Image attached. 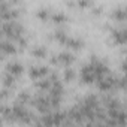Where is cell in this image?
Returning a JSON list of instances; mask_svg holds the SVG:
<instances>
[{"label": "cell", "mask_w": 127, "mask_h": 127, "mask_svg": "<svg viewBox=\"0 0 127 127\" xmlns=\"http://www.w3.org/2000/svg\"><path fill=\"white\" fill-rule=\"evenodd\" d=\"M3 30H5V34L9 36L11 39H18L20 34H21V27L15 23H9V24H5L3 26Z\"/></svg>", "instance_id": "6da1fadb"}, {"label": "cell", "mask_w": 127, "mask_h": 127, "mask_svg": "<svg viewBox=\"0 0 127 127\" xmlns=\"http://www.w3.org/2000/svg\"><path fill=\"white\" fill-rule=\"evenodd\" d=\"M8 72H9L11 75H21V73H23V67H21L20 64H9Z\"/></svg>", "instance_id": "7a4b0ae2"}, {"label": "cell", "mask_w": 127, "mask_h": 127, "mask_svg": "<svg viewBox=\"0 0 127 127\" xmlns=\"http://www.w3.org/2000/svg\"><path fill=\"white\" fill-rule=\"evenodd\" d=\"M45 73H46L45 69H36V67H33V69L30 70V76H32V78H36V79L40 78V76H43Z\"/></svg>", "instance_id": "3957f363"}, {"label": "cell", "mask_w": 127, "mask_h": 127, "mask_svg": "<svg viewBox=\"0 0 127 127\" xmlns=\"http://www.w3.org/2000/svg\"><path fill=\"white\" fill-rule=\"evenodd\" d=\"M2 49H3V52H5V54H14V52H15L14 45H12V43H9V42H3Z\"/></svg>", "instance_id": "277c9868"}, {"label": "cell", "mask_w": 127, "mask_h": 127, "mask_svg": "<svg viewBox=\"0 0 127 127\" xmlns=\"http://www.w3.org/2000/svg\"><path fill=\"white\" fill-rule=\"evenodd\" d=\"M72 60H73V57L69 55V54H61V55H58V61L63 63V64H69Z\"/></svg>", "instance_id": "5b68a950"}, {"label": "cell", "mask_w": 127, "mask_h": 127, "mask_svg": "<svg viewBox=\"0 0 127 127\" xmlns=\"http://www.w3.org/2000/svg\"><path fill=\"white\" fill-rule=\"evenodd\" d=\"M33 54H34V55H37V57H43V55H45V49L37 48V49H34V51H33Z\"/></svg>", "instance_id": "8992f818"}, {"label": "cell", "mask_w": 127, "mask_h": 127, "mask_svg": "<svg viewBox=\"0 0 127 127\" xmlns=\"http://www.w3.org/2000/svg\"><path fill=\"white\" fill-rule=\"evenodd\" d=\"M54 21H55V23H61V21H64V15H61V14L54 15Z\"/></svg>", "instance_id": "52a82bcc"}]
</instances>
